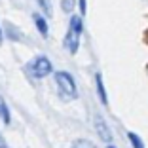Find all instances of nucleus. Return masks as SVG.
I'll use <instances>...</instances> for the list:
<instances>
[{
  "label": "nucleus",
  "instance_id": "nucleus-1",
  "mask_svg": "<svg viewBox=\"0 0 148 148\" xmlns=\"http://www.w3.org/2000/svg\"><path fill=\"white\" fill-rule=\"evenodd\" d=\"M82 17L80 15H72L70 17V25H69V32L65 36V48L69 49L70 53L78 51L80 46V36H82Z\"/></svg>",
  "mask_w": 148,
  "mask_h": 148
},
{
  "label": "nucleus",
  "instance_id": "nucleus-2",
  "mask_svg": "<svg viewBox=\"0 0 148 148\" xmlns=\"http://www.w3.org/2000/svg\"><path fill=\"white\" fill-rule=\"evenodd\" d=\"M55 84H57V91L65 101H72L76 99L78 91H76V84H74V78L69 72H57L55 74Z\"/></svg>",
  "mask_w": 148,
  "mask_h": 148
},
{
  "label": "nucleus",
  "instance_id": "nucleus-3",
  "mask_svg": "<svg viewBox=\"0 0 148 148\" xmlns=\"http://www.w3.org/2000/svg\"><path fill=\"white\" fill-rule=\"evenodd\" d=\"M27 70H29V74H31L32 78H46V76L51 74L53 66H51V61H49L48 57L38 55L27 65Z\"/></svg>",
  "mask_w": 148,
  "mask_h": 148
},
{
  "label": "nucleus",
  "instance_id": "nucleus-4",
  "mask_svg": "<svg viewBox=\"0 0 148 148\" xmlns=\"http://www.w3.org/2000/svg\"><path fill=\"white\" fill-rule=\"evenodd\" d=\"M95 129H97V135L105 140V143H110V140H112V133H110L106 122L101 116H95Z\"/></svg>",
  "mask_w": 148,
  "mask_h": 148
},
{
  "label": "nucleus",
  "instance_id": "nucleus-5",
  "mask_svg": "<svg viewBox=\"0 0 148 148\" xmlns=\"http://www.w3.org/2000/svg\"><path fill=\"white\" fill-rule=\"evenodd\" d=\"M34 23H36V29H38V32L46 38V36L49 34L48 31V21L44 19V15H40V13H34Z\"/></svg>",
  "mask_w": 148,
  "mask_h": 148
},
{
  "label": "nucleus",
  "instance_id": "nucleus-6",
  "mask_svg": "<svg viewBox=\"0 0 148 148\" xmlns=\"http://www.w3.org/2000/svg\"><path fill=\"white\" fill-rule=\"evenodd\" d=\"M95 80H97V91H99V97H101V101L106 105V91H105V86H103V78H101V74H97Z\"/></svg>",
  "mask_w": 148,
  "mask_h": 148
},
{
  "label": "nucleus",
  "instance_id": "nucleus-7",
  "mask_svg": "<svg viewBox=\"0 0 148 148\" xmlns=\"http://www.w3.org/2000/svg\"><path fill=\"white\" fill-rule=\"evenodd\" d=\"M70 148H95V144L89 143V140H86V139H78V140H74V143H72Z\"/></svg>",
  "mask_w": 148,
  "mask_h": 148
},
{
  "label": "nucleus",
  "instance_id": "nucleus-8",
  "mask_svg": "<svg viewBox=\"0 0 148 148\" xmlns=\"http://www.w3.org/2000/svg\"><path fill=\"white\" fill-rule=\"evenodd\" d=\"M129 140H131V146L133 148H144V144H143V140H140V137L139 135H135V133H129Z\"/></svg>",
  "mask_w": 148,
  "mask_h": 148
},
{
  "label": "nucleus",
  "instance_id": "nucleus-9",
  "mask_svg": "<svg viewBox=\"0 0 148 148\" xmlns=\"http://www.w3.org/2000/svg\"><path fill=\"white\" fill-rule=\"evenodd\" d=\"M40 8L44 10V13L46 15H51V4H49V0H38Z\"/></svg>",
  "mask_w": 148,
  "mask_h": 148
},
{
  "label": "nucleus",
  "instance_id": "nucleus-10",
  "mask_svg": "<svg viewBox=\"0 0 148 148\" xmlns=\"http://www.w3.org/2000/svg\"><path fill=\"white\" fill-rule=\"evenodd\" d=\"M8 34H10V38H12V40H19V38H21L19 31L15 29V27H12V25H8Z\"/></svg>",
  "mask_w": 148,
  "mask_h": 148
},
{
  "label": "nucleus",
  "instance_id": "nucleus-11",
  "mask_svg": "<svg viewBox=\"0 0 148 148\" xmlns=\"http://www.w3.org/2000/svg\"><path fill=\"white\" fill-rule=\"evenodd\" d=\"M0 116L4 118V122H10V116H8V108L4 106V103H2V99H0Z\"/></svg>",
  "mask_w": 148,
  "mask_h": 148
},
{
  "label": "nucleus",
  "instance_id": "nucleus-12",
  "mask_svg": "<svg viewBox=\"0 0 148 148\" xmlns=\"http://www.w3.org/2000/svg\"><path fill=\"white\" fill-rule=\"evenodd\" d=\"M63 10H65V12H72L74 10V0H63Z\"/></svg>",
  "mask_w": 148,
  "mask_h": 148
},
{
  "label": "nucleus",
  "instance_id": "nucleus-13",
  "mask_svg": "<svg viewBox=\"0 0 148 148\" xmlns=\"http://www.w3.org/2000/svg\"><path fill=\"white\" fill-rule=\"evenodd\" d=\"M80 8H82V12H86V2L84 0H80Z\"/></svg>",
  "mask_w": 148,
  "mask_h": 148
},
{
  "label": "nucleus",
  "instance_id": "nucleus-14",
  "mask_svg": "<svg viewBox=\"0 0 148 148\" xmlns=\"http://www.w3.org/2000/svg\"><path fill=\"white\" fill-rule=\"evenodd\" d=\"M4 144L6 143H4V139H2V135H0V146H4Z\"/></svg>",
  "mask_w": 148,
  "mask_h": 148
},
{
  "label": "nucleus",
  "instance_id": "nucleus-15",
  "mask_svg": "<svg viewBox=\"0 0 148 148\" xmlns=\"http://www.w3.org/2000/svg\"><path fill=\"white\" fill-rule=\"evenodd\" d=\"M0 42H2V29H0Z\"/></svg>",
  "mask_w": 148,
  "mask_h": 148
},
{
  "label": "nucleus",
  "instance_id": "nucleus-16",
  "mask_svg": "<svg viewBox=\"0 0 148 148\" xmlns=\"http://www.w3.org/2000/svg\"><path fill=\"white\" fill-rule=\"evenodd\" d=\"M0 148H6V144H4V146H0Z\"/></svg>",
  "mask_w": 148,
  "mask_h": 148
},
{
  "label": "nucleus",
  "instance_id": "nucleus-17",
  "mask_svg": "<svg viewBox=\"0 0 148 148\" xmlns=\"http://www.w3.org/2000/svg\"><path fill=\"white\" fill-rule=\"evenodd\" d=\"M108 148H114V146H108Z\"/></svg>",
  "mask_w": 148,
  "mask_h": 148
}]
</instances>
